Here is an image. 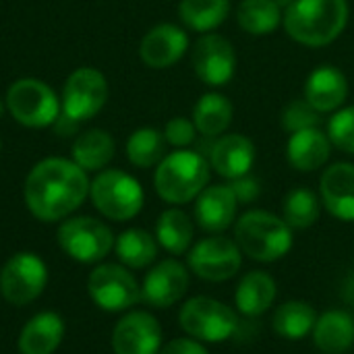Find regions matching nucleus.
Segmentation results:
<instances>
[{
  "label": "nucleus",
  "instance_id": "nucleus-1",
  "mask_svg": "<svg viewBox=\"0 0 354 354\" xmlns=\"http://www.w3.org/2000/svg\"><path fill=\"white\" fill-rule=\"evenodd\" d=\"M89 185L87 172L73 160L46 158L25 178V205L39 222H60L83 205Z\"/></svg>",
  "mask_w": 354,
  "mask_h": 354
},
{
  "label": "nucleus",
  "instance_id": "nucleus-2",
  "mask_svg": "<svg viewBox=\"0 0 354 354\" xmlns=\"http://www.w3.org/2000/svg\"><path fill=\"white\" fill-rule=\"evenodd\" d=\"M348 12L346 0H290L282 23L295 41L319 48L342 35L348 25Z\"/></svg>",
  "mask_w": 354,
  "mask_h": 354
},
{
  "label": "nucleus",
  "instance_id": "nucleus-3",
  "mask_svg": "<svg viewBox=\"0 0 354 354\" xmlns=\"http://www.w3.org/2000/svg\"><path fill=\"white\" fill-rule=\"evenodd\" d=\"M209 162L203 153L178 149L158 164L153 185L158 195L172 205H183L199 197L209 183Z\"/></svg>",
  "mask_w": 354,
  "mask_h": 354
},
{
  "label": "nucleus",
  "instance_id": "nucleus-4",
  "mask_svg": "<svg viewBox=\"0 0 354 354\" xmlns=\"http://www.w3.org/2000/svg\"><path fill=\"white\" fill-rule=\"evenodd\" d=\"M234 241L247 257L261 263H272L282 259L292 247V228L263 209L247 212L239 218L234 226Z\"/></svg>",
  "mask_w": 354,
  "mask_h": 354
},
{
  "label": "nucleus",
  "instance_id": "nucleus-5",
  "mask_svg": "<svg viewBox=\"0 0 354 354\" xmlns=\"http://www.w3.org/2000/svg\"><path fill=\"white\" fill-rule=\"evenodd\" d=\"M93 207L108 220L127 222L143 209V187L124 170H100L89 185Z\"/></svg>",
  "mask_w": 354,
  "mask_h": 354
},
{
  "label": "nucleus",
  "instance_id": "nucleus-6",
  "mask_svg": "<svg viewBox=\"0 0 354 354\" xmlns=\"http://www.w3.org/2000/svg\"><path fill=\"white\" fill-rule=\"evenodd\" d=\"M4 102L10 116L29 129L50 127L62 114V104L52 87L31 77L15 81L6 91Z\"/></svg>",
  "mask_w": 354,
  "mask_h": 354
},
{
  "label": "nucleus",
  "instance_id": "nucleus-7",
  "mask_svg": "<svg viewBox=\"0 0 354 354\" xmlns=\"http://www.w3.org/2000/svg\"><path fill=\"white\" fill-rule=\"evenodd\" d=\"M180 328L199 342H224L239 334L241 322L236 313L209 297L189 299L178 313Z\"/></svg>",
  "mask_w": 354,
  "mask_h": 354
},
{
  "label": "nucleus",
  "instance_id": "nucleus-8",
  "mask_svg": "<svg viewBox=\"0 0 354 354\" xmlns=\"http://www.w3.org/2000/svg\"><path fill=\"white\" fill-rule=\"evenodd\" d=\"M56 241L58 247L73 259L79 263H97L104 257H108V253L114 249V234L112 230L91 218V216H75V218H66L56 232Z\"/></svg>",
  "mask_w": 354,
  "mask_h": 354
},
{
  "label": "nucleus",
  "instance_id": "nucleus-9",
  "mask_svg": "<svg viewBox=\"0 0 354 354\" xmlns=\"http://www.w3.org/2000/svg\"><path fill=\"white\" fill-rule=\"evenodd\" d=\"M91 301L108 313H120L141 301V286L129 268L118 263L97 266L87 280Z\"/></svg>",
  "mask_w": 354,
  "mask_h": 354
},
{
  "label": "nucleus",
  "instance_id": "nucleus-10",
  "mask_svg": "<svg viewBox=\"0 0 354 354\" xmlns=\"http://www.w3.org/2000/svg\"><path fill=\"white\" fill-rule=\"evenodd\" d=\"M48 284V266L35 253H15L0 272V295L15 307L33 303Z\"/></svg>",
  "mask_w": 354,
  "mask_h": 354
},
{
  "label": "nucleus",
  "instance_id": "nucleus-11",
  "mask_svg": "<svg viewBox=\"0 0 354 354\" xmlns=\"http://www.w3.org/2000/svg\"><path fill=\"white\" fill-rule=\"evenodd\" d=\"M108 102V81L91 66H81L71 73L62 89V114L83 122L93 118Z\"/></svg>",
  "mask_w": 354,
  "mask_h": 354
},
{
  "label": "nucleus",
  "instance_id": "nucleus-12",
  "mask_svg": "<svg viewBox=\"0 0 354 354\" xmlns=\"http://www.w3.org/2000/svg\"><path fill=\"white\" fill-rule=\"evenodd\" d=\"M236 241L226 236H209L199 241L189 253V268L201 280L226 282L241 270L243 257Z\"/></svg>",
  "mask_w": 354,
  "mask_h": 354
},
{
  "label": "nucleus",
  "instance_id": "nucleus-13",
  "mask_svg": "<svg viewBox=\"0 0 354 354\" xmlns=\"http://www.w3.org/2000/svg\"><path fill=\"white\" fill-rule=\"evenodd\" d=\"M195 75L209 87H222L232 81L236 73L234 46L218 33H203L191 56Z\"/></svg>",
  "mask_w": 354,
  "mask_h": 354
},
{
  "label": "nucleus",
  "instance_id": "nucleus-14",
  "mask_svg": "<svg viewBox=\"0 0 354 354\" xmlns=\"http://www.w3.org/2000/svg\"><path fill=\"white\" fill-rule=\"evenodd\" d=\"M189 290V272L176 259H164L156 263L143 284H141V301L156 309H168L176 305Z\"/></svg>",
  "mask_w": 354,
  "mask_h": 354
},
{
  "label": "nucleus",
  "instance_id": "nucleus-15",
  "mask_svg": "<svg viewBox=\"0 0 354 354\" xmlns=\"http://www.w3.org/2000/svg\"><path fill=\"white\" fill-rule=\"evenodd\" d=\"M114 354H158L162 348L160 322L145 311L127 313L112 332Z\"/></svg>",
  "mask_w": 354,
  "mask_h": 354
},
{
  "label": "nucleus",
  "instance_id": "nucleus-16",
  "mask_svg": "<svg viewBox=\"0 0 354 354\" xmlns=\"http://www.w3.org/2000/svg\"><path fill=\"white\" fill-rule=\"evenodd\" d=\"M189 48V35L183 27L172 23H160L151 27L141 44H139V56L143 64L149 68H168L176 64Z\"/></svg>",
  "mask_w": 354,
  "mask_h": 354
},
{
  "label": "nucleus",
  "instance_id": "nucleus-17",
  "mask_svg": "<svg viewBox=\"0 0 354 354\" xmlns=\"http://www.w3.org/2000/svg\"><path fill=\"white\" fill-rule=\"evenodd\" d=\"M319 191L324 207L334 218L354 222V164L338 162L326 168Z\"/></svg>",
  "mask_w": 354,
  "mask_h": 354
},
{
  "label": "nucleus",
  "instance_id": "nucleus-18",
  "mask_svg": "<svg viewBox=\"0 0 354 354\" xmlns=\"http://www.w3.org/2000/svg\"><path fill=\"white\" fill-rule=\"evenodd\" d=\"M255 145L249 137L230 133L222 135L209 149V166L224 178L234 180L251 172L255 162Z\"/></svg>",
  "mask_w": 354,
  "mask_h": 354
},
{
  "label": "nucleus",
  "instance_id": "nucleus-19",
  "mask_svg": "<svg viewBox=\"0 0 354 354\" xmlns=\"http://www.w3.org/2000/svg\"><path fill=\"white\" fill-rule=\"evenodd\" d=\"M348 97V81L344 73L332 64L313 68L305 81V100L319 112H336Z\"/></svg>",
  "mask_w": 354,
  "mask_h": 354
},
{
  "label": "nucleus",
  "instance_id": "nucleus-20",
  "mask_svg": "<svg viewBox=\"0 0 354 354\" xmlns=\"http://www.w3.org/2000/svg\"><path fill=\"white\" fill-rule=\"evenodd\" d=\"M239 201L228 185L205 187L195 201V220L205 232H224L234 224Z\"/></svg>",
  "mask_w": 354,
  "mask_h": 354
},
{
  "label": "nucleus",
  "instance_id": "nucleus-21",
  "mask_svg": "<svg viewBox=\"0 0 354 354\" xmlns=\"http://www.w3.org/2000/svg\"><path fill=\"white\" fill-rule=\"evenodd\" d=\"M332 141L319 127L290 133L286 143V160L299 172H315L328 164Z\"/></svg>",
  "mask_w": 354,
  "mask_h": 354
},
{
  "label": "nucleus",
  "instance_id": "nucleus-22",
  "mask_svg": "<svg viewBox=\"0 0 354 354\" xmlns=\"http://www.w3.org/2000/svg\"><path fill=\"white\" fill-rule=\"evenodd\" d=\"M64 338V322L54 311L33 315L19 334L21 354H54Z\"/></svg>",
  "mask_w": 354,
  "mask_h": 354
},
{
  "label": "nucleus",
  "instance_id": "nucleus-23",
  "mask_svg": "<svg viewBox=\"0 0 354 354\" xmlns=\"http://www.w3.org/2000/svg\"><path fill=\"white\" fill-rule=\"evenodd\" d=\"M313 342L324 354H344L354 346V319L346 311H326L313 328Z\"/></svg>",
  "mask_w": 354,
  "mask_h": 354
},
{
  "label": "nucleus",
  "instance_id": "nucleus-24",
  "mask_svg": "<svg viewBox=\"0 0 354 354\" xmlns=\"http://www.w3.org/2000/svg\"><path fill=\"white\" fill-rule=\"evenodd\" d=\"M276 301V280L266 272H249L241 278L234 305L245 317H259Z\"/></svg>",
  "mask_w": 354,
  "mask_h": 354
},
{
  "label": "nucleus",
  "instance_id": "nucleus-25",
  "mask_svg": "<svg viewBox=\"0 0 354 354\" xmlns=\"http://www.w3.org/2000/svg\"><path fill=\"white\" fill-rule=\"evenodd\" d=\"M234 108L230 100L218 91L203 93L193 108V122L203 137H222L232 122Z\"/></svg>",
  "mask_w": 354,
  "mask_h": 354
},
{
  "label": "nucleus",
  "instance_id": "nucleus-26",
  "mask_svg": "<svg viewBox=\"0 0 354 354\" xmlns=\"http://www.w3.org/2000/svg\"><path fill=\"white\" fill-rule=\"evenodd\" d=\"M116 153V143L110 133L102 129H91L77 137L73 145V162L85 172L104 170Z\"/></svg>",
  "mask_w": 354,
  "mask_h": 354
},
{
  "label": "nucleus",
  "instance_id": "nucleus-27",
  "mask_svg": "<svg viewBox=\"0 0 354 354\" xmlns=\"http://www.w3.org/2000/svg\"><path fill=\"white\" fill-rule=\"evenodd\" d=\"M193 232L195 230L191 218L178 207L162 212L156 222V241L172 255H183L189 251L193 243Z\"/></svg>",
  "mask_w": 354,
  "mask_h": 354
},
{
  "label": "nucleus",
  "instance_id": "nucleus-28",
  "mask_svg": "<svg viewBox=\"0 0 354 354\" xmlns=\"http://www.w3.org/2000/svg\"><path fill=\"white\" fill-rule=\"evenodd\" d=\"M114 251L124 268L143 270L156 261L158 241L143 228H129L116 239Z\"/></svg>",
  "mask_w": 354,
  "mask_h": 354
},
{
  "label": "nucleus",
  "instance_id": "nucleus-29",
  "mask_svg": "<svg viewBox=\"0 0 354 354\" xmlns=\"http://www.w3.org/2000/svg\"><path fill=\"white\" fill-rule=\"evenodd\" d=\"M282 19L278 0H243L236 8V23L249 35H268L280 27Z\"/></svg>",
  "mask_w": 354,
  "mask_h": 354
},
{
  "label": "nucleus",
  "instance_id": "nucleus-30",
  "mask_svg": "<svg viewBox=\"0 0 354 354\" xmlns=\"http://www.w3.org/2000/svg\"><path fill=\"white\" fill-rule=\"evenodd\" d=\"M317 322V313L309 303L303 301H288L280 305L272 317V326L278 336L286 340H301L313 332Z\"/></svg>",
  "mask_w": 354,
  "mask_h": 354
},
{
  "label": "nucleus",
  "instance_id": "nucleus-31",
  "mask_svg": "<svg viewBox=\"0 0 354 354\" xmlns=\"http://www.w3.org/2000/svg\"><path fill=\"white\" fill-rule=\"evenodd\" d=\"M178 15L189 29L209 33L230 15V0H180Z\"/></svg>",
  "mask_w": 354,
  "mask_h": 354
},
{
  "label": "nucleus",
  "instance_id": "nucleus-32",
  "mask_svg": "<svg viewBox=\"0 0 354 354\" xmlns=\"http://www.w3.org/2000/svg\"><path fill=\"white\" fill-rule=\"evenodd\" d=\"M166 139L153 127H141L127 139V158L137 168H151L164 160Z\"/></svg>",
  "mask_w": 354,
  "mask_h": 354
},
{
  "label": "nucleus",
  "instance_id": "nucleus-33",
  "mask_svg": "<svg viewBox=\"0 0 354 354\" xmlns=\"http://www.w3.org/2000/svg\"><path fill=\"white\" fill-rule=\"evenodd\" d=\"M282 218L290 228H311L319 218V197L305 187L292 189L282 203Z\"/></svg>",
  "mask_w": 354,
  "mask_h": 354
},
{
  "label": "nucleus",
  "instance_id": "nucleus-34",
  "mask_svg": "<svg viewBox=\"0 0 354 354\" xmlns=\"http://www.w3.org/2000/svg\"><path fill=\"white\" fill-rule=\"evenodd\" d=\"M282 129L288 133L305 131V129H315L322 122V114L303 97V100H292L284 110H282Z\"/></svg>",
  "mask_w": 354,
  "mask_h": 354
},
{
  "label": "nucleus",
  "instance_id": "nucleus-35",
  "mask_svg": "<svg viewBox=\"0 0 354 354\" xmlns=\"http://www.w3.org/2000/svg\"><path fill=\"white\" fill-rule=\"evenodd\" d=\"M328 137L332 145L342 149L344 153L354 156V106L340 108L328 122Z\"/></svg>",
  "mask_w": 354,
  "mask_h": 354
},
{
  "label": "nucleus",
  "instance_id": "nucleus-36",
  "mask_svg": "<svg viewBox=\"0 0 354 354\" xmlns=\"http://www.w3.org/2000/svg\"><path fill=\"white\" fill-rule=\"evenodd\" d=\"M195 135H197L195 122L189 120V118H183V116H176V118L168 120L166 127H164V139H166V143H170L174 147L191 145L195 141Z\"/></svg>",
  "mask_w": 354,
  "mask_h": 354
},
{
  "label": "nucleus",
  "instance_id": "nucleus-37",
  "mask_svg": "<svg viewBox=\"0 0 354 354\" xmlns=\"http://www.w3.org/2000/svg\"><path fill=\"white\" fill-rule=\"evenodd\" d=\"M228 187L232 189L239 203H253L261 195V183H259V178H255L251 174H245V176L230 180Z\"/></svg>",
  "mask_w": 354,
  "mask_h": 354
},
{
  "label": "nucleus",
  "instance_id": "nucleus-38",
  "mask_svg": "<svg viewBox=\"0 0 354 354\" xmlns=\"http://www.w3.org/2000/svg\"><path fill=\"white\" fill-rule=\"evenodd\" d=\"M158 354H209L207 348L195 338H176L168 342Z\"/></svg>",
  "mask_w": 354,
  "mask_h": 354
},
{
  "label": "nucleus",
  "instance_id": "nucleus-39",
  "mask_svg": "<svg viewBox=\"0 0 354 354\" xmlns=\"http://www.w3.org/2000/svg\"><path fill=\"white\" fill-rule=\"evenodd\" d=\"M342 299H344V303L354 307V272L346 278V282L342 286Z\"/></svg>",
  "mask_w": 354,
  "mask_h": 354
},
{
  "label": "nucleus",
  "instance_id": "nucleus-40",
  "mask_svg": "<svg viewBox=\"0 0 354 354\" xmlns=\"http://www.w3.org/2000/svg\"><path fill=\"white\" fill-rule=\"evenodd\" d=\"M4 112H6V102H4V100H0V118L4 116Z\"/></svg>",
  "mask_w": 354,
  "mask_h": 354
}]
</instances>
